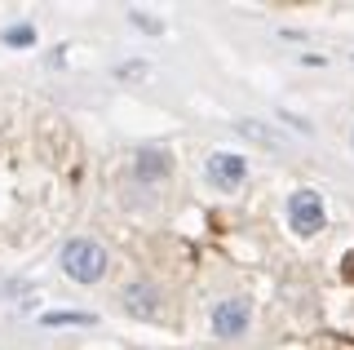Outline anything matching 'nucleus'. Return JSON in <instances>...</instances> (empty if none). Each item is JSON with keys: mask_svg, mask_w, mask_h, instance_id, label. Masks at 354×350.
Wrapping results in <instances>:
<instances>
[{"mask_svg": "<svg viewBox=\"0 0 354 350\" xmlns=\"http://www.w3.org/2000/svg\"><path fill=\"white\" fill-rule=\"evenodd\" d=\"M288 222L297 235H315L324 226V200L315 191H292L288 195Z\"/></svg>", "mask_w": 354, "mask_h": 350, "instance_id": "obj_2", "label": "nucleus"}, {"mask_svg": "<svg viewBox=\"0 0 354 350\" xmlns=\"http://www.w3.org/2000/svg\"><path fill=\"white\" fill-rule=\"evenodd\" d=\"M243 328H248V302H243V297H226V302L213 306V333L239 337Z\"/></svg>", "mask_w": 354, "mask_h": 350, "instance_id": "obj_4", "label": "nucleus"}, {"mask_svg": "<svg viewBox=\"0 0 354 350\" xmlns=\"http://www.w3.org/2000/svg\"><path fill=\"white\" fill-rule=\"evenodd\" d=\"M164 169H169V156H164V151H142L138 156V178H160Z\"/></svg>", "mask_w": 354, "mask_h": 350, "instance_id": "obj_6", "label": "nucleus"}, {"mask_svg": "<svg viewBox=\"0 0 354 350\" xmlns=\"http://www.w3.org/2000/svg\"><path fill=\"white\" fill-rule=\"evenodd\" d=\"M243 178H248V164H243V156H230V151L208 156V182H213L217 191H239Z\"/></svg>", "mask_w": 354, "mask_h": 350, "instance_id": "obj_3", "label": "nucleus"}, {"mask_svg": "<svg viewBox=\"0 0 354 350\" xmlns=\"http://www.w3.org/2000/svg\"><path fill=\"white\" fill-rule=\"evenodd\" d=\"M341 275H346V279L354 284V253H346V266H341Z\"/></svg>", "mask_w": 354, "mask_h": 350, "instance_id": "obj_9", "label": "nucleus"}, {"mask_svg": "<svg viewBox=\"0 0 354 350\" xmlns=\"http://www.w3.org/2000/svg\"><path fill=\"white\" fill-rule=\"evenodd\" d=\"M62 324H93V315L88 311H53V315H44V328H62Z\"/></svg>", "mask_w": 354, "mask_h": 350, "instance_id": "obj_7", "label": "nucleus"}, {"mask_svg": "<svg viewBox=\"0 0 354 350\" xmlns=\"http://www.w3.org/2000/svg\"><path fill=\"white\" fill-rule=\"evenodd\" d=\"M5 40H9V45H31V40H36V31H31V27H9Z\"/></svg>", "mask_w": 354, "mask_h": 350, "instance_id": "obj_8", "label": "nucleus"}, {"mask_svg": "<svg viewBox=\"0 0 354 350\" xmlns=\"http://www.w3.org/2000/svg\"><path fill=\"white\" fill-rule=\"evenodd\" d=\"M124 306L133 315H142V320H151L155 306H160V302H155V284H129V288H124Z\"/></svg>", "mask_w": 354, "mask_h": 350, "instance_id": "obj_5", "label": "nucleus"}, {"mask_svg": "<svg viewBox=\"0 0 354 350\" xmlns=\"http://www.w3.org/2000/svg\"><path fill=\"white\" fill-rule=\"evenodd\" d=\"M62 270L75 284H97L106 275V248L97 244V239H71V244L62 248Z\"/></svg>", "mask_w": 354, "mask_h": 350, "instance_id": "obj_1", "label": "nucleus"}]
</instances>
